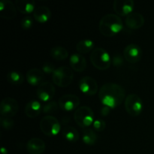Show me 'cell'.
<instances>
[{
  "label": "cell",
  "mask_w": 154,
  "mask_h": 154,
  "mask_svg": "<svg viewBox=\"0 0 154 154\" xmlns=\"http://www.w3.org/2000/svg\"><path fill=\"white\" fill-rule=\"evenodd\" d=\"M59 104L57 103L55 101H50V102H47L42 108V112L44 114H46L50 115V114H55L59 108Z\"/></svg>",
  "instance_id": "27"
},
{
  "label": "cell",
  "mask_w": 154,
  "mask_h": 154,
  "mask_svg": "<svg viewBox=\"0 0 154 154\" xmlns=\"http://www.w3.org/2000/svg\"><path fill=\"white\" fill-rule=\"evenodd\" d=\"M98 136L93 129L87 128L83 130L82 140L83 142L87 145H94L97 141Z\"/></svg>",
  "instance_id": "22"
},
{
  "label": "cell",
  "mask_w": 154,
  "mask_h": 154,
  "mask_svg": "<svg viewBox=\"0 0 154 154\" xmlns=\"http://www.w3.org/2000/svg\"><path fill=\"white\" fill-rule=\"evenodd\" d=\"M80 105V99L74 94H66L59 99L60 109L65 111H72L76 109Z\"/></svg>",
  "instance_id": "12"
},
{
  "label": "cell",
  "mask_w": 154,
  "mask_h": 154,
  "mask_svg": "<svg viewBox=\"0 0 154 154\" xmlns=\"http://www.w3.org/2000/svg\"><path fill=\"white\" fill-rule=\"evenodd\" d=\"M99 31L103 35L111 37L120 32L123 28L121 18L114 14H108L99 21Z\"/></svg>",
  "instance_id": "2"
},
{
  "label": "cell",
  "mask_w": 154,
  "mask_h": 154,
  "mask_svg": "<svg viewBox=\"0 0 154 154\" xmlns=\"http://www.w3.org/2000/svg\"><path fill=\"white\" fill-rule=\"evenodd\" d=\"M0 124H1L2 127L4 129H6V130L12 129L14 128V120L11 117H2V116L1 118H0Z\"/></svg>",
  "instance_id": "28"
},
{
  "label": "cell",
  "mask_w": 154,
  "mask_h": 154,
  "mask_svg": "<svg viewBox=\"0 0 154 154\" xmlns=\"http://www.w3.org/2000/svg\"><path fill=\"white\" fill-rule=\"evenodd\" d=\"M80 90L87 96H94L98 92L97 81L90 76L83 77L78 84Z\"/></svg>",
  "instance_id": "10"
},
{
  "label": "cell",
  "mask_w": 154,
  "mask_h": 154,
  "mask_svg": "<svg viewBox=\"0 0 154 154\" xmlns=\"http://www.w3.org/2000/svg\"><path fill=\"white\" fill-rule=\"evenodd\" d=\"M125 96L124 88L116 83L105 84L99 92V98L102 105L109 107L111 109L119 106L125 99Z\"/></svg>",
  "instance_id": "1"
},
{
  "label": "cell",
  "mask_w": 154,
  "mask_h": 154,
  "mask_svg": "<svg viewBox=\"0 0 154 154\" xmlns=\"http://www.w3.org/2000/svg\"><path fill=\"white\" fill-rule=\"evenodd\" d=\"M135 3L132 0H115L113 3L114 10L117 14L128 16L132 13Z\"/></svg>",
  "instance_id": "13"
},
{
  "label": "cell",
  "mask_w": 154,
  "mask_h": 154,
  "mask_svg": "<svg viewBox=\"0 0 154 154\" xmlns=\"http://www.w3.org/2000/svg\"><path fill=\"white\" fill-rule=\"evenodd\" d=\"M112 63L116 67H120L123 64V59L121 56L116 55L112 58Z\"/></svg>",
  "instance_id": "32"
},
{
  "label": "cell",
  "mask_w": 154,
  "mask_h": 154,
  "mask_svg": "<svg viewBox=\"0 0 154 154\" xmlns=\"http://www.w3.org/2000/svg\"><path fill=\"white\" fill-rule=\"evenodd\" d=\"M105 127H106V123L101 119L96 120L93 123V129L96 132H102L105 129Z\"/></svg>",
  "instance_id": "30"
},
{
  "label": "cell",
  "mask_w": 154,
  "mask_h": 154,
  "mask_svg": "<svg viewBox=\"0 0 154 154\" xmlns=\"http://www.w3.org/2000/svg\"><path fill=\"white\" fill-rule=\"evenodd\" d=\"M45 77V73L42 69H32L26 72V81L30 85L32 86H39L42 84V81Z\"/></svg>",
  "instance_id": "18"
},
{
  "label": "cell",
  "mask_w": 154,
  "mask_h": 154,
  "mask_svg": "<svg viewBox=\"0 0 154 154\" xmlns=\"http://www.w3.org/2000/svg\"><path fill=\"white\" fill-rule=\"evenodd\" d=\"M51 57L56 60H64L69 57V52L65 48L61 46H56L51 48L50 51Z\"/></svg>",
  "instance_id": "24"
},
{
  "label": "cell",
  "mask_w": 154,
  "mask_h": 154,
  "mask_svg": "<svg viewBox=\"0 0 154 154\" xmlns=\"http://www.w3.org/2000/svg\"><path fill=\"white\" fill-rule=\"evenodd\" d=\"M33 20L31 17L26 16L21 20L20 25L23 29H29L32 26Z\"/></svg>",
  "instance_id": "29"
},
{
  "label": "cell",
  "mask_w": 154,
  "mask_h": 154,
  "mask_svg": "<svg viewBox=\"0 0 154 154\" xmlns=\"http://www.w3.org/2000/svg\"><path fill=\"white\" fill-rule=\"evenodd\" d=\"M56 89L54 84L49 81H45L38 86L36 91L37 97L42 102H50L54 98Z\"/></svg>",
  "instance_id": "9"
},
{
  "label": "cell",
  "mask_w": 154,
  "mask_h": 154,
  "mask_svg": "<svg viewBox=\"0 0 154 154\" xmlns=\"http://www.w3.org/2000/svg\"><path fill=\"white\" fill-rule=\"evenodd\" d=\"M74 119L77 124L81 127H88L94 123V113L90 107H80L75 111Z\"/></svg>",
  "instance_id": "5"
},
{
  "label": "cell",
  "mask_w": 154,
  "mask_h": 154,
  "mask_svg": "<svg viewBox=\"0 0 154 154\" xmlns=\"http://www.w3.org/2000/svg\"><path fill=\"white\" fill-rule=\"evenodd\" d=\"M62 134L63 138L70 142H75L79 139V133L78 130L72 126H66L63 129Z\"/></svg>",
  "instance_id": "25"
},
{
  "label": "cell",
  "mask_w": 154,
  "mask_h": 154,
  "mask_svg": "<svg viewBox=\"0 0 154 154\" xmlns=\"http://www.w3.org/2000/svg\"><path fill=\"white\" fill-rule=\"evenodd\" d=\"M145 20L144 16L138 12H132L130 14L126 16V25L131 29H138L141 28L144 24Z\"/></svg>",
  "instance_id": "15"
},
{
  "label": "cell",
  "mask_w": 154,
  "mask_h": 154,
  "mask_svg": "<svg viewBox=\"0 0 154 154\" xmlns=\"http://www.w3.org/2000/svg\"><path fill=\"white\" fill-rule=\"evenodd\" d=\"M123 57L127 62L130 63H138L142 57V50L135 44H130L125 48Z\"/></svg>",
  "instance_id": "11"
},
{
  "label": "cell",
  "mask_w": 154,
  "mask_h": 154,
  "mask_svg": "<svg viewBox=\"0 0 154 154\" xmlns=\"http://www.w3.org/2000/svg\"><path fill=\"white\" fill-rule=\"evenodd\" d=\"M1 154H8V150L5 147H2L1 148Z\"/></svg>",
  "instance_id": "34"
},
{
  "label": "cell",
  "mask_w": 154,
  "mask_h": 154,
  "mask_svg": "<svg viewBox=\"0 0 154 154\" xmlns=\"http://www.w3.org/2000/svg\"><path fill=\"white\" fill-rule=\"evenodd\" d=\"M42 108L43 107L38 101H30L26 105L25 114L29 118H35L40 115L42 111Z\"/></svg>",
  "instance_id": "19"
},
{
  "label": "cell",
  "mask_w": 154,
  "mask_h": 154,
  "mask_svg": "<svg viewBox=\"0 0 154 154\" xmlns=\"http://www.w3.org/2000/svg\"><path fill=\"white\" fill-rule=\"evenodd\" d=\"M33 17L36 21L44 23L51 19V11L47 6H38L33 12Z\"/></svg>",
  "instance_id": "20"
},
{
  "label": "cell",
  "mask_w": 154,
  "mask_h": 154,
  "mask_svg": "<svg viewBox=\"0 0 154 154\" xmlns=\"http://www.w3.org/2000/svg\"><path fill=\"white\" fill-rule=\"evenodd\" d=\"M90 61L96 69L99 70H107L112 63V59L106 50L102 48H96L90 54Z\"/></svg>",
  "instance_id": "3"
},
{
  "label": "cell",
  "mask_w": 154,
  "mask_h": 154,
  "mask_svg": "<svg viewBox=\"0 0 154 154\" xmlns=\"http://www.w3.org/2000/svg\"><path fill=\"white\" fill-rule=\"evenodd\" d=\"M40 129L44 135L47 136H56L60 132V123L55 117L47 115L40 122Z\"/></svg>",
  "instance_id": "6"
},
{
  "label": "cell",
  "mask_w": 154,
  "mask_h": 154,
  "mask_svg": "<svg viewBox=\"0 0 154 154\" xmlns=\"http://www.w3.org/2000/svg\"><path fill=\"white\" fill-rule=\"evenodd\" d=\"M7 81L12 85H20L24 81V77L20 72L11 71L7 74Z\"/></svg>",
  "instance_id": "26"
},
{
  "label": "cell",
  "mask_w": 154,
  "mask_h": 154,
  "mask_svg": "<svg viewBox=\"0 0 154 154\" xmlns=\"http://www.w3.org/2000/svg\"><path fill=\"white\" fill-rule=\"evenodd\" d=\"M69 64L72 69L75 72H82L87 69V60L81 54H73L69 59Z\"/></svg>",
  "instance_id": "16"
},
{
  "label": "cell",
  "mask_w": 154,
  "mask_h": 154,
  "mask_svg": "<svg viewBox=\"0 0 154 154\" xmlns=\"http://www.w3.org/2000/svg\"><path fill=\"white\" fill-rule=\"evenodd\" d=\"M19 110V105L16 99L6 97L2 100L0 104V114L2 117H11L15 116Z\"/></svg>",
  "instance_id": "8"
},
{
  "label": "cell",
  "mask_w": 154,
  "mask_h": 154,
  "mask_svg": "<svg viewBox=\"0 0 154 154\" xmlns=\"http://www.w3.org/2000/svg\"><path fill=\"white\" fill-rule=\"evenodd\" d=\"M55 66H54L53 63H45V64L42 66V70L43 71V72L45 74H52L54 72V71L56 70Z\"/></svg>",
  "instance_id": "31"
},
{
  "label": "cell",
  "mask_w": 154,
  "mask_h": 154,
  "mask_svg": "<svg viewBox=\"0 0 154 154\" xmlns=\"http://www.w3.org/2000/svg\"><path fill=\"white\" fill-rule=\"evenodd\" d=\"M110 111H111V108L109 107L104 105L102 108V109H101V114L103 117H106V116H108L110 114Z\"/></svg>",
  "instance_id": "33"
},
{
  "label": "cell",
  "mask_w": 154,
  "mask_h": 154,
  "mask_svg": "<svg viewBox=\"0 0 154 154\" xmlns=\"http://www.w3.org/2000/svg\"><path fill=\"white\" fill-rule=\"evenodd\" d=\"M144 104L139 96L129 94L125 99V109L129 115L136 117L140 115L143 111Z\"/></svg>",
  "instance_id": "7"
},
{
  "label": "cell",
  "mask_w": 154,
  "mask_h": 154,
  "mask_svg": "<svg viewBox=\"0 0 154 154\" xmlns=\"http://www.w3.org/2000/svg\"><path fill=\"white\" fill-rule=\"evenodd\" d=\"M15 5L20 13L26 14L34 12L36 8L35 2L33 0H17L15 2Z\"/></svg>",
  "instance_id": "21"
},
{
  "label": "cell",
  "mask_w": 154,
  "mask_h": 154,
  "mask_svg": "<svg viewBox=\"0 0 154 154\" xmlns=\"http://www.w3.org/2000/svg\"><path fill=\"white\" fill-rule=\"evenodd\" d=\"M15 4L9 0H2L0 2V17L4 19H13L17 14Z\"/></svg>",
  "instance_id": "14"
},
{
  "label": "cell",
  "mask_w": 154,
  "mask_h": 154,
  "mask_svg": "<svg viewBox=\"0 0 154 154\" xmlns=\"http://www.w3.org/2000/svg\"><path fill=\"white\" fill-rule=\"evenodd\" d=\"M94 42L90 39H84L80 41L76 45V49L80 54H85L94 50Z\"/></svg>",
  "instance_id": "23"
},
{
  "label": "cell",
  "mask_w": 154,
  "mask_h": 154,
  "mask_svg": "<svg viewBox=\"0 0 154 154\" xmlns=\"http://www.w3.org/2000/svg\"><path fill=\"white\" fill-rule=\"evenodd\" d=\"M53 81L57 86L66 87L73 81L74 73L72 69L66 66L59 67L54 71L52 75Z\"/></svg>",
  "instance_id": "4"
},
{
  "label": "cell",
  "mask_w": 154,
  "mask_h": 154,
  "mask_svg": "<svg viewBox=\"0 0 154 154\" xmlns=\"http://www.w3.org/2000/svg\"><path fill=\"white\" fill-rule=\"evenodd\" d=\"M45 143L39 138H32L26 144V150L30 154H42L45 150Z\"/></svg>",
  "instance_id": "17"
}]
</instances>
